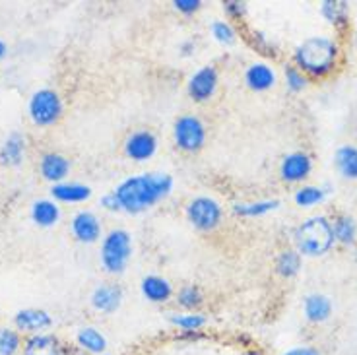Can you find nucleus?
<instances>
[{"mask_svg":"<svg viewBox=\"0 0 357 355\" xmlns=\"http://www.w3.org/2000/svg\"><path fill=\"white\" fill-rule=\"evenodd\" d=\"M175 187V181L167 173H138L130 175L115 188V195L121 202L123 212L136 216L152 210L153 206L160 204L161 200L169 198Z\"/></svg>","mask_w":357,"mask_h":355,"instance_id":"nucleus-1","label":"nucleus"},{"mask_svg":"<svg viewBox=\"0 0 357 355\" xmlns=\"http://www.w3.org/2000/svg\"><path fill=\"white\" fill-rule=\"evenodd\" d=\"M340 61V45L326 36L307 37L295 47L294 66L307 78H324L336 70Z\"/></svg>","mask_w":357,"mask_h":355,"instance_id":"nucleus-2","label":"nucleus"},{"mask_svg":"<svg viewBox=\"0 0 357 355\" xmlns=\"http://www.w3.org/2000/svg\"><path fill=\"white\" fill-rule=\"evenodd\" d=\"M294 245L295 250L303 258H319L328 255L336 245L331 218L324 213H317L303 220L294 229Z\"/></svg>","mask_w":357,"mask_h":355,"instance_id":"nucleus-3","label":"nucleus"},{"mask_svg":"<svg viewBox=\"0 0 357 355\" xmlns=\"http://www.w3.org/2000/svg\"><path fill=\"white\" fill-rule=\"evenodd\" d=\"M132 235L126 229L115 227L101 237L99 262L111 275H121L132 258Z\"/></svg>","mask_w":357,"mask_h":355,"instance_id":"nucleus-4","label":"nucleus"},{"mask_svg":"<svg viewBox=\"0 0 357 355\" xmlns=\"http://www.w3.org/2000/svg\"><path fill=\"white\" fill-rule=\"evenodd\" d=\"M187 222L202 233L218 229L222 225L223 208L212 196H195L185 208Z\"/></svg>","mask_w":357,"mask_h":355,"instance_id":"nucleus-5","label":"nucleus"},{"mask_svg":"<svg viewBox=\"0 0 357 355\" xmlns=\"http://www.w3.org/2000/svg\"><path fill=\"white\" fill-rule=\"evenodd\" d=\"M208 130L197 115H181L173 123V142L185 153H198L206 146Z\"/></svg>","mask_w":357,"mask_h":355,"instance_id":"nucleus-6","label":"nucleus"},{"mask_svg":"<svg viewBox=\"0 0 357 355\" xmlns=\"http://www.w3.org/2000/svg\"><path fill=\"white\" fill-rule=\"evenodd\" d=\"M29 119L37 126H53L63 116V99L54 89H37L27 103Z\"/></svg>","mask_w":357,"mask_h":355,"instance_id":"nucleus-7","label":"nucleus"},{"mask_svg":"<svg viewBox=\"0 0 357 355\" xmlns=\"http://www.w3.org/2000/svg\"><path fill=\"white\" fill-rule=\"evenodd\" d=\"M218 86H220V74L215 70V66L206 64V66H200L198 70L190 74L187 82V93L192 101L206 103L214 98Z\"/></svg>","mask_w":357,"mask_h":355,"instance_id":"nucleus-8","label":"nucleus"},{"mask_svg":"<svg viewBox=\"0 0 357 355\" xmlns=\"http://www.w3.org/2000/svg\"><path fill=\"white\" fill-rule=\"evenodd\" d=\"M158 146H160L158 136L148 128H140V130H134L132 134L126 136L125 156L136 163H146L158 153Z\"/></svg>","mask_w":357,"mask_h":355,"instance_id":"nucleus-9","label":"nucleus"},{"mask_svg":"<svg viewBox=\"0 0 357 355\" xmlns=\"http://www.w3.org/2000/svg\"><path fill=\"white\" fill-rule=\"evenodd\" d=\"M312 171V160L307 151H291L280 163V177L287 185H297L309 179Z\"/></svg>","mask_w":357,"mask_h":355,"instance_id":"nucleus-10","label":"nucleus"},{"mask_svg":"<svg viewBox=\"0 0 357 355\" xmlns=\"http://www.w3.org/2000/svg\"><path fill=\"white\" fill-rule=\"evenodd\" d=\"M70 231L74 235V239L84 245H93L101 239V220L93 212L89 210H80L78 213H74L70 222Z\"/></svg>","mask_w":357,"mask_h":355,"instance_id":"nucleus-11","label":"nucleus"},{"mask_svg":"<svg viewBox=\"0 0 357 355\" xmlns=\"http://www.w3.org/2000/svg\"><path fill=\"white\" fill-rule=\"evenodd\" d=\"M123 299H125V292L123 287L115 282H105V284H99L93 292H91V297H89V303L91 307L99 312H115L121 309L123 305Z\"/></svg>","mask_w":357,"mask_h":355,"instance_id":"nucleus-12","label":"nucleus"},{"mask_svg":"<svg viewBox=\"0 0 357 355\" xmlns=\"http://www.w3.org/2000/svg\"><path fill=\"white\" fill-rule=\"evenodd\" d=\"M39 171H41L45 181L59 185V183H64V179L68 177V173H70V160L64 158L63 153L49 151L39 161Z\"/></svg>","mask_w":357,"mask_h":355,"instance_id":"nucleus-13","label":"nucleus"},{"mask_svg":"<svg viewBox=\"0 0 357 355\" xmlns=\"http://www.w3.org/2000/svg\"><path fill=\"white\" fill-rule=\"evenodd\" d=\"M140 293H142L144 299L161 305V303H167L173 297V285L163 275L148 274L144 275L142 282H140Z\"/></svg>","mask_w":357,"mask_h":355,"instance_id":"nucleus-14","label":"nucleus"},{"mask_svg":"<svg viewBox=\"0 0 357 355\" xmlns=\"http://www.w3.org/2000/svg\"><path fill=\"white\" fill-rule=\"evenodd\" d=\"M245 84L252 91H268L278 84V74L270 64L252 63L245 70Z\"/></svg>","mask_w":357,"mask_h":355,"instance_id":"nucleus-15","label":"nucleus"},{"mask_svg":"<svg viewBox=\"0 0 357 355\" xmlns=\"http://www.w3.org/2000/svg\"><path fill=\"white\" fill-rule=\"evenodd\" d=\"M14 324L20 332L39 334L53 324V317L43 309H24V311L16 312Z\"/></svg>","mask_w":357,"mask_h":355,"instance_id":"nucleus-16","label":"nucleus"},{"mask_svg":"<svg viewBox=\"0 0 357 355\" xmlns=\"http://www.w3.org/2000/svg\"><path fill=\"white\" fill-rule=\"evenodd\" d=\"M303 315L311 324H322L332 317V301L328 295L309 293L303 299Z\"/></svg>","mask_w":357,"mask_h":355,"instance_id":"nucleus-17","label":"nucleus"},{"mask_svg":"<svg viewBox=\"0 0 357 355\" xmlns=\"http://www.w3.org/2000/svg\"><path fill=\"white\" fill-rule=\"evenodd\" d=\"M24 355H64L61 340L53 334H33L24 342Z\"/></svg>","mask_w":357,"mask_h":355,"instance_id":"nucleus-18","label":"nucleus"},{"mask_svg":"<svg viewBox=\"0 0 357 355\" xmlns=\"http://www.w3.org/2000/svg\"><path fill=\"white\" fill-rule=\"evenodd\" d=\"M26 156V138L20 133H12L0 146V163L4 167H18Z\"/></svg>","mask_w":357,"mask_h":355,"instance_id":"nucleus-19","label":"nucleus"},{"mask_svg":"<svg viewBox=\"0 0 357 355\" xmlns=\"http://www.w3.org/2000/svg\"><path fill=\"white\" fill-rule=\"evenodd\" d=\"M51 196L54 198V202L78 204V202H86L91 198V188L82 183H59L51 188Z\"/></svg>","mask_w":357,"mask_h":355,"instance_id":"nucleus-20","label":"nucleus"},{"mask_svg":"<svg viewBox=\"0 0 357 355\" xmlns=\"http://www.w3.org/2000/svg\"><path fill=\"white\" fill-rule=\"evenodd\" d=\"M332 229H334V237L336 243L344 245V247H351L357 243V223L354 216L349 213H336L332 218Z\"/></svg>","mask_w":357,"mask_h":355,"instance_id":"nucleus-21","label":"nucleus"},{"mask_svg":"<svg viewBox=\"0 0 357 355\" xmlns=\"http://www.w3.org/2000/svg\"><path fill=\"white\" fill-rule=\"evenodd\" d=\"M31 220L39 227H53L61 220V208L54 200H36L31 204Z\"/></svg>","mask_w":357,"mask_h":355,"instance_id":"nucleus-22","label":"nucleus"},{"mask_svg":"<svg viewBox=\"0 0 357 355\" xmlns=\"http://www.w3.org/2000/svg\"><path fill=\"white\" fill-rule=\"evenodd\" d=\"M334 165L338 173L348 181H357V148L356 146H340L334 153Z\"/></svg>","mask_w":357,"mask_h":355,"instance_id":"nucleus-23","label":"nucleus"},{"mask_svg":"<svg viewBox=\"0 0 357 355\" xmlns=\"http://www.w3.org/2000/svg\"><path fill=\"white\" fill-rule=\"evenodd\" d=\"M321 14L331 26L346 27L349 22V4L344 0H322Z\"/></svg>","mask_w":357,"mask_h":355,"instance_id":"nucleus-24","label":"nucleus"},{"mask_svg":"<svg viewBox=\"0 0 357 355\" xmlns=\"http://www.w3.org/2000/svg\"><path fill=\"white\" fill-rule=\"evenodd\" d=\"M76 342H78V346L84 352L93 355H101L107 349V338L103 336L98 328H93V326H84V328L78 330Z\"/></svg>","mask_w":357,"mask_h":355,"instance_id":"nucleus-25","label":"nucleus"},{"mask_svg":"<svg viewBox=\"0 0 357 355\" xmlns=\"http://www.w3.org/2000/svg\"><path fill=\"white\" fill-rule=\"evenodd\" d=\"M278 208H280V200L268 198V200H255V202H235L233 213L239 218H260V216L274 212Z\"/></svg>","mask_w":357,"mask_h":355,"instance_id":"nucleus-26","label":"nucleus"},{"mask_svg":"<svg viewBox=\"0 0 357 355\" xmlns=\"http://www.w3.org/2000/svg\"><path fill=\"white\" fill-rule=\"evenodd\" d=\"M303 266V257L295 249H284L276 257V272L282 278H295Z\"/></svg>","mask_w":357,"mask_h":355,"instance_id":"nucleus-27","label":"nucleus"},{"mask_svg":"<svg viewBox=\"0 0 357 355\" xmlns=\"http://www.w3.org/2000/svg\"><path fill=\"white\" fill-rule=\"evenodd\" d=\"M331 187H317V185H305V187L297 188L294 195V202L299 208H312L324 202V198L328 195Z\"/></svg>","mask_w":357,"mask_h":355,"instance_id":"nucleus-28","label":"nucleus"},{"mask_svg":"<svg viewBox=\"0 0 357 355\" xmlns=\"http://www.w3.org/2000/svg\"><path fill=\"white\" fill-rule=\"evenodd\" d=\"M171 324L177 326L178 330H185V332H198L200 328H204L206 319L202 312L198 311H185V312H175L169 317Z\"/></svg>","mask_w":357,"mask_h":355,"instance_id":"nucleus-29","label":"nucleus"},{"mask_svg":"<svg viewBox=\"0 0 357 355\" xmlns=\"http://www.w3.org/2000/svg\"><path fill=\"white\" fill-rule=\"evenodd\" d=\"M178 307H183L185 311H197L198 307L204 303V293L195 284L183 285L177 292Z\"/></svg>","mask_w":357,"mask_h":355,"instance_id":"nucleus-30","label":"nucleus"},{"mask_svg":"<svg viewBox=\"0 0 357 355\" xmlns=\"http://www.w3.org/2000/svg\"><path fill=\"white\" fill-rule=\"evenodd\" d=\"M210 33L214 37L215 43L220 45H233L237 41V29L227 20H214L210 26Z\"/></svg>","mask_w":357,"mask_h":355,"instance_id":"nucleus-31","label":"nucleus"},{"mask_svg":"<svg viewBox=\"0 0 357 355\" xmlns=\"http://www.w3.org/2000/svg\"><path fill=\"white\" fill-rule=\"evenodd\" d=\"M284 80H286L287 89L294 91V93L303 91L309 86V78L299 68H295L294 64H286V68H284Z\"/></svg>","mask_w":357,"mask_h":355,"instance_id":"nucleus-32","label":"nucleus"},{"mask_svg":"<svg viewBox=\"0 0 357 355\" xmlns=\"http://www.w3.org/2000/svg\"><path fill=\"white\" fill-rule=\"evenodd\" d=\"M22 347V338L16 330L0 328V355H16Z\"/></svg>","mask_w":357,"mask_h":355,"instance_id":"nucleus-33","label":"nucleus"},{"mask_svg":"<svg viewBox=\"0 0 357 355\" xmlns=\"http://www.w3.org/2000/svg\"><path fill=\"white\" fill-rule=\"evenodd\" d=\"M222 6L225 16H227V22L229 20H243L247 14V2H241V0H225Z\"/></svg>","mask_w":357,"mask_h":355,"instance_id":"nucleus-34","label":"nucleus"},{"mask_svg":"<svg viewBox=\"0 0 357 355\" xmlns=\"http://www.w3.org/2000/svg\"><path fill=\"white\" fill-rule=\"evenodd\" d=\"M252 45H255V49H259L260 53L266 54V56H274L276 54V45L272 43L264 33H260V31H252Z\"/></svg>","mask_w":357,"mask_h":355,"instance_id":"nucleus-35","label":"nucleus"},{"mask_svg":"<svg viewBox=\"0 0 357 355\" xmlns=\"http://www.w3.org/2000/svg\"><path fill=\"white\" fill-rule=\"evenodd\" d=\"M171 4H173V8L181 14H185V16H190V14H195L202 8V0H173Z\"/></svg>","mask_w":357,"mask_h":355,"instance_id":"nucleus-36","label":"nucleus"},{"mask_svg":"<svg viewBox=\"0 0 357 355\" xmlns=\"http://www.w3.org/2000/svg\"><path fill=\"white\" fill-rule=\"evenodd\" d=\"M99 206L103 208V210H107L111 213H119L123 212V208H121V202H119V198H116L115 190H111V192H105V195L99 198Z\"/></svg>","mask_w":357,"mask_h":355,"instance_id":"nucleus-37","label":"nucleus"},{"mask_svg":"<svg viewBox=\"0 0 357 355\" xmlns=\"http://www.w3.org/2000/svg\"><path fill=\"white\" fill-rule=\"evenodd\" d=\"M282 355H321V352L312 346H295L291 349H287Z\"/></svg>","mask_w":357,"mask_h":355,"instance_id":"nucleus-38","label":"nucleus"},{"mask_svg":"<svg viewBox=\"0 0 357 355\" xmlns=\"http://www.w3.org/2000/svg\"><path fill=\"white\" fill-rule=\"evenodd\" d=\"M195 49H197V43L192 39H187V41H183V43L178 45V51H181L183 56H190V54L195 53Z\"/></svg>","mask_w":357,"mask_h":355,"instance_id":"nucleus-39","label":"nucleus"},{"mask_svg":"<svg viewBox=\"0 0 357 355\" xmlns=\"http://www.w3.org/2000/svg\"><path fill=\"white\" fill-rule=\"evenodd\" d=\"M4 54H6V43H4V41H0V59H2Z\"/></svg>","mask_w":357,"mask_h":355,"instance_id":"nucleus-40","label":"nucleus"},{"mask_svg":"<svg viewBox=\"0 0 357 355\" xmlns=\"http://www.w3.org/2000/svg\"><path fill=\"white\" fill-rule=\"evenodd\" d=\"M241 355H262L260 352H257V349H249V352H245V354Z\"/></svg>","mask_w":357,"mask_h":355,"instance_id":"nucleus-41","label":"nucleus"},{"mask_svg":"<svg viewBox=\"0 0 357 355\" xmlns=\"http://www.w3.org/2000/svg\"><path fill=\"white\" fill-rule=\"evenodd\" d=\"M356 262H357V243H356Z\"/></svg>","mask_w":357,"mask_h":355,"instance_id":"nucleus-42","label":"nucleus"},{"mask_svg":"<svg viewBox=\"0 0 357 355\" xmlns=\"http://www.w3.org/2000/svg\"><path fill=\"white\" fill-rule=\"evenodd\" d=\"M356 45H357V31H356Z\"/></svg>","mask_w":357,"mask_h":355,"instance_id":"nucleus-43","label":"nucleus"}]
</instances>
